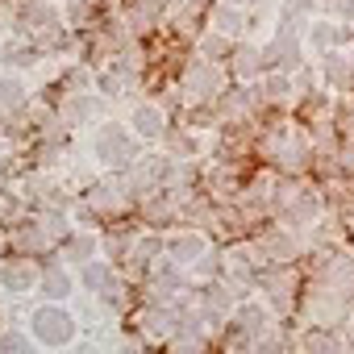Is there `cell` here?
Instances as JSON below:
<instances>
[{
    "instance_id": "obj_4",
    "label": "cell",
    "mask_w": 354,
    "mask_h": 354,
    "mask_svg": "<svg viewBox=\"0 0 354 354\" xmlns=\"http://www.w3.org/2000/svg\"><path fill=\"white\" fill-rule=\"evenodd\" d=\"M321 209H325L321 192H317V188H304V184H296V180H279L275 192H271V213H275V221H283V225H292V230H308L313 221H321Z\"/></svg>"
},
{
    "instance_id": "obj_6",
    "label": "cell",
    "mask_w": 354,
    "mask_h": 354,
    "mask_svg": "<svg viewBox=\"0 0 354 354\" xmlns=\"http://www.w3.org/2000/svg\"><path fill=\"white\" fill-rule=\"evenodd\" d=\"M230 88V75L221 63L213 59H192L184 67V80H180V100L188 109H205V104H217V96Z\"/></svg>"
},
{
    "instance_id": "obj_32",
    "label": "cell",
    "mask_w": 354,
    "mask_h": 354,
    "mask_svg": "<svg viewBox=\"0 0 354 354\" xmlns=\"http://www.w3.org/2000/svg\"><path fill=\"white\" fill-rule=\"evenodd\" d=\"M184 5H192V9H196V13H201V9H205V5H209V0H184Z\"/></svg>"
},
{
    "instance_id": "obj_18",
    "label": "cell",
    "mask_w": 354,
    "mask_h": 354,
    "mask_svg": "<svg viewBox=\"0 0 354 354\" xmlns=\"http://www.w3.org/2000/svg\"><path fill=\"white\" fill-rule=\"evenodd\" d=\"M125 121H129V129H133L142 142H162V133L171 129V125H167V109H162L158 100H133L129 113H125Z\"/></svg>"
},
{
    "instance_id": "obj_30",
    "label": "cell",
    "mask_w": 354,
    "mask_h": 354,
    "mask_svg": "<svg viewBox=\"0 0 354 354\" xmlns=\"http://www.w3.org/2000/svg\"><path fill=\"white\" fill-rule=\"evenodd\" d=\"M13 5L17 0H0V42L13 34Z\"/></svg>"
},
{
    "instance_id": "obj_19",
    "label": "cell",
    "mask_w": 354,
    "mask_h": 354,
    "mask_svg": "<svg viewBox=\"0 0 354 354\" xmlns=\"http://www.w3.org/2000/svg\"><path fill=\"white\" fill-rule=\"evenodd\" d=\"M38 296L42 300H63L71 304L80 296V275L71 263H42V283H38Z\"/></svg>"
},
{
    "instance_id": "obj_16",
    "label": "cell",
    "mask_w": 354,
    "mask_h": 354,
    "mask_svg": "<svg viewBox=\"0 0 354 354\" xmlns=\"http://www.w3.org/2000/svg\"><path fill=\"white\" fill-rule=\"evenodd\" d=\"M133 325H138V333L146 342H162L167 346V337L180 329V313H175V304H167V300H146V308L133 317Z\"/></svg>"
},
{
    "instance_id": "obj_21",
    "label": "cell",
    "mask_w": 354,
    "mask_h": 354,
    "mask_svg": "<svg viewBox=\"0 0 354 354\" xmlns=\"http://www.w3.org/2000/svg\"><path fill=\"white\" fill-rule=\"evenodd\" d=\"M263 71H267L263 46H259V42H250V38L234 42V50H230V75H234L238 84H254Z\"/></svg>"
},
{
    "instance_id": "obj_35",
    "label": "cell",
    "mask_w": 354,
    "mask_h": 354,
    "mask_svg": "<svg viewBox=\"0 0 354 354\" xmlns=\"http://www.w3.org/2000/svg\"><path fill=\"white\" fill-rule=\"evenodd\" d=\"M321 5H325V9H329V5H333V0H321Z\"/></svg>"
},
{
    "instance_id": "obj_7",
    "label": "cell",
    "mask_w": 354,
    "mask_h": 354,
    "mask_svg": "<svg viewBox=\"0 0 354 354\" xmlns=\"http://www.w3.org/2000/svg\"><path fill=\"white\" fill-rule=\"evenodd\" d=\"M55 113L67 129H92L96 121L109 117V96L100 88H67L55 100Z\"/></svg>"
},
{
    "instance_id": "obj_12",
    "label": "cell",
    "mask_w": 354,
    "mask_h": 354,
    "mask_svg": "<svg viewBox=\"0 0 354 354\" xmlns=\"http://www.w3.org/2000/svg\"><path fill=\"white\" fill-rule=\"evenodd\" d=\"M209 250H213V242H209L205 230H171V234L162 238V259L180 263L184 271H192Z\"/></svg>"
},
{
    "instance_id": "obj_31",
    "label": "cell",
    "mask_w": 354,
    "mask_h": 354,
    "mask_svg": "<svg viewBox=\"0 0 354 354\" xmlns=\"http://www.w3.org/2000/svg\"><path fill=\"white\" fill-rule=\"evenodd\" d=\"M9 154H13L9 150V133H5V125H0V162H9Z\"/></svg>"
},
{
    "instance_id": "obj_23",
    "label": "cell",
    "mask_w": 354,
    "mask_h": 354,
    "mask_svg": "<svg viewBox=\"0 0 354 354\" xmlns=\"http://www.w3.org/2000/svg\"><path fill=\"white\" fill-rule=\"evenodd\" d=\"M246 5H234V0H221V5H213V13H209V26L213 30H221L225 38H234V42H242L246 38Z\"/></svg>"
},
{
    "instance_id": "obj_9",
    "label": "cell",
    "mask_w": 354,
    "mask_h": 354,
    "mask_svg": "<svg viewBox=\"0 0 354 354\" xmlns=\"http://www.w3.org/2000/svg\"><path fill=\"white\" fill-rule=\"evenodd\" d=\"M63 9H59V0H17L13 5V34H26V38H42L50 34L55 26H63Z\"/></svg>"
},
{
    "instance_id": "obj_28",
    "label": "cell",
    "mask_w": 354,
    "mask_h": 354,
    "mask_svg": "<svg viewBox=\"0 0 354 354\" xmlns=\"http://www.w3.org/2000/svg\"><path fill=\"white\" fill-rule=\"evenodd\" d=\"M133 238L138 234H125V230H113V234H100V254L104 259H113L117 267L129 259V250H133Z\"/></svg>"
},
{
    "instance_id": "obj_1",
    "label": "cell",
    "mask_w": 354,
    "mask_h": 354,
    "mask_svg": "<svg viewBox=\"0 0 354 354\" xmlns=\"http://www.w3.org/2000/svg\"><path fill=\"white\" fill-rule=\"evenodd\" d=\"M84 150H88L92 162L104 167V171H129V167L138 162V154H142V138L129 129V121L104 117V121H96V125L88 129V146H84Z\"/></svg>"
},
{
    "instance_id": "obj_13",
    "label": "cell",
    "mask_w": 354,
    "mask_h": 354,
    "mask_svg": "<svg viewBox=\"0 0 354 354\" xmlns=\"http://www.w3.org/2000/svg\"><path fill=\"white\" fill-rule=\"evenodd\" d=\"M267 267V259L259 254V246L250 242H238V246H230L225 254H221V279H230V283H238V288H254V279H259V271Z\"/></svg>"
},
{
    "instance_id": "obj_15",
    "label": "cell",
    "mask_w": 354,
    "mask_h": 354,
    "mask_svg": "<svg viewBox=\"0 0 354 354\" xmlns=\"http://www.w3.org/2000/svg\"><path fill=\"white\" fill-rule=\"evenodd\" d=\"M259 109H263L259 84H238L217 96V121H225V125H242V121L259 117Z\"/></svg>"
},
{
    "instance_id": "obj_2",
    "label": "cell",
    "mask_w": 354,
    "mask_h": 354,
    "mask_svg": "<svg viewBox=\"0 0 354 354\" xmlns=\"http://www.w3.org/2000/svg\"><path fill=\"white\" fill-rule=\"evenodd\" d=\"M26 329H30L34 346H46V350H63V346H75L80 342V317L63 300L34 304L30 317H26Z\"/></svg>"
},
{
    "instance_id": "obj_24",
    "label": "cell",
    "mask_w": 354,
    "mask_h": 354,
    "mask_svg": "<svg viewBox=\"0 0 354 354\" xmlns=\"http://www.w3.org/2000/svg\"><path fill=\"white\" fill-rule=\"evenodd\" d=\"M162 150H171L180 162H188V158H196V154H201V138L192 133V125L167 129V133H162Z\"/></svg>"
},
{
    "instance_id": "obj_14",
    "label": "cell",
    "mask_w": 354,
    "mask_h": 354,
    "mask_svg": "<svg viewBox=\"0 0 354 354\" xmlns=\"http://www.w3.org/2000/svg\"><path fill=\"white\" fill-rule=\"evenodd\" d=\"M350 34H354V26H342L337 17H313V21L304 26L300 42H304V55L321 59L325 50H337V46H346V42H350Z\"/></svg>"
},
{
    "instance_id": "obj_22",
    "label": "cell",
    "mask_w": 354,
    "mask_h": 354,
    "mask_svg": "<svg viewBox=\"0 0 354 354\" xmlns=\"http://www.w3.org/2000/svg\"><path fill=\"white\" fill-rule=\"evenodd\" d=\"M59 250H63V263H71V267H80V263H88V259H96L100 254V234L96 230H71L63 242H59Z\"/></svg>"
},
{
    "instance_id": "obj_36",
    "label": "cell",
    "mask_w": 354,
    "mask_h": 354,
    "mask_svg": "<svg viewBox=\"0 0 354 354\" xmlns=\"http://www.w3.org/2000/svg\"><path fill=\"white\" fill-rule=\"evenodd\" d=\"M59 5H63V0H59Z\"/></svg>"
},
{
    "instance_id": "obj_17",
    "label": "cell",
    "mask_w": 354,
    "mask_h": 354,
    "mask_svg": "<svg viewBox=\"0 0 354 354\" xmlns=\"http://www.w3.org/2000/svg\"><path fill=\"white\" fill-rule=\"evenodd\" d=\"M30 100H34V80H30V71L0 67V113H5V117H17L21 109H30Z\"/></svg>"
},
{
    "instance_id": "obj_33",
    "label": "cell",
    "mask_w": 354,
    "mask_h": 354,
    "mask_svg": "<svg viewBox=\"0 0 354 354\" xmlns=\"http://www.w3.org/2000/svg\"><path fill=\"white\" fill-rule=\"evenodd\" d=\"M346 329H350V342H354V313L346 317Z\"/></svg>"
},
{
    "instance_id": "obj_3",
    "label": "cell",
    "mask_w": 354,
    "mask_h": 354,
    "mask_svg": "<svg viewBox=\"0 0 354 354\" xmlns=\"http://www.w3.org/2000/svg\"><path fill=\"white\" fill-rule=\"evenodd\" d=\"M259 150L267 154V162H275L279 171H292V175H300L313 162V154H317L313 138L300 125H275V129H267L263 142H259Z\"/></svg>"
},
{
    "instance_id": "obj_29",
    "label": "cell",
    "mask_w": 354,
    "mask_h": 354,
    "mask_svg": "<svg viewBox=\"0 0 354 354\" xmlns=\"http://www.w3.org/2000/svg\"><path fill=\"white\" fill-rule=\"evenodd\" d=\"M329 17H337L342 26H354V0H333V5H329Z\"/></svg>"
},
{
    "instance_id": "obj_5",
    "label": "cell",
    "mask_w": 354,
    "mask_h": 354,
    "mask_svg": "<svg viewBox=\"0 0 354 354\" xmlns=\"http://www.w3.org/2000/svg\"><path fill=\"white\" fill-rule=\"evenodd\" d=\"M138 188L129 180V171H104L84 188V205L96 213V217H121L129 205H138Z\"/></svg>"
},
{
    "instance_id": "obj_8",
    "label": "cell",
    "mask_w": 354,
    "mask_h": 354,
    "mask_svg": "<svg viewBox=\"0 0 354 354\" xmlns=\"http://www.w3.org/2000/svg\"><path fill=\"white\" fill-rule=\"evenodd\" d=\"M254 246H259V254H263L267 263H296L300 254H308V238H304L300 230L283 225V221L263 225V230L254 234Z\"/></svg>"
},
{
    "instance_id": "obj_20",
    "label": "cell",
    "mask_w": 354,
    "mask_h": 354,
    "mask_svg": "<svg viewBox=\"0 0 354 354\" xmlns=\"http://www.w3.org/2000/svg\"><path fill=\"white\" fill-rule=\"evenodd\" d=\"M317 75H321V84L333 88V92H354V50H346V46L325 50V55L317 59Z\"/></svg>"
},
{
    "instance_id": "obj_26",
    "label": "cell",
    "mask_w": 354,
    "mask_h": 354,
    "mask_svg": "<svg viewBox=\"0 0 354 354\" xmlns=\"http://www.w3.org/2000/svg\"><path fill=\"white\" fill-rule=\"evenodd\" d=\"M230 50H234V38H225L221 30H205V34H196V55L201 59H213V63H230Z\"/></svg>"
},
{
    "instance_id": "obj_27",
    "label": "cell",
    "mask_w": 354,
    "mask_h": 354,
    "mask_svg": "<svg viewBox=\"0 0 354 354\" xmlns=\"http://www.w3.org/2000/svg\"><path fill=\"white\" fill-rule=\"evenodd\" d=\"M34 346L30 329L17 325V321H0V354H26Z\"/></svg>"
},
{
    "instance_id": "obj_10",
    "label": "cell",
    "mask_w": 354,
    "mask_h": 354,
    "mask_svg": "<svg viewBox=\"0 0 354 354\" xmlns=\"http://www.w3.org/2000/svg\"><path fill=\"white\" fill-rule=\"evenodd\" d=\"M5 242L13 246V254H30V259H42V254H50V250L59 246V238L50 234V225H46L38 213H34V217H17Z\"/></svg>"
},
{
    "instance_id": "obj_11",
    "label": "cell",
    "mask_w": 354,
    "mask_h": 354,
    "mask_svg": "<svg viewBox=\"0 0 354 354\" xmlns=\"http://www.w3.org/2000/svg\"><path fill=\"white\" fill-rule=\"evenodd\" d=\"M42 283V259H30V254H13L0 267V292L21 300V296H34Z\"/></svg>"
},
{
    "instance_id": "obj_25",
    "label": "cell",
    "mask_w": 354,
    "mask_h": 354,
    "mask_svg": "<svg viewBox=\"0 0 354 354\" xmlns=\"http://www.w3.org/2000/svg\"><path fill=\"white\" fill-rule=\"evenodd\" d=\"M296 346L300 350H342L346 346V337H337V325H308L300 337H296Z\"/></svg>"
},
{
    "instance_id": "obj_34",
    "label": "cell",
    "mask_w": 354,
    "mask_h": 354,
    "mask_svg": "<svg viewBox=\"0 0 354 354\" xmlns=\"http://www.w3.org/2000/svg\"><path fill=\"white\" fill-rule=\"evenodd\" d=\"M5 246H9V242H5V238H0V267H5Z\"/></svg>"
}]
</instances>
